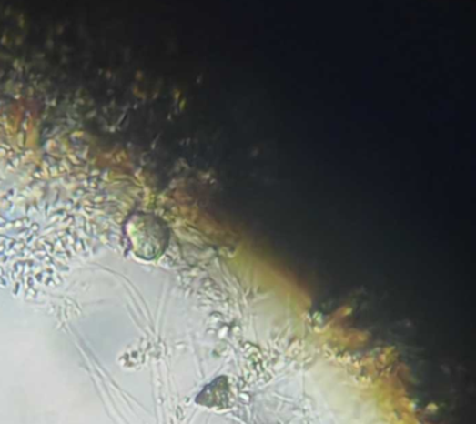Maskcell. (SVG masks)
Instances as JSON below:
<instances>
[{"instance_id": "6da1fadb", "label": "cell", "mask_w": 476, "mask_h": 424, "mask_svg": "<svg viewBox=\"0 0 476 424\" xmlns=\"http://www.w3.org/2000/svg\"><path fill=\"white\" fill-rule=\"evenodd\" d=\"M169 227L150 212H135L127 218L125 239L129 251L143 261L159 258L169 246Z\"/></svg>"}]
</instances>
